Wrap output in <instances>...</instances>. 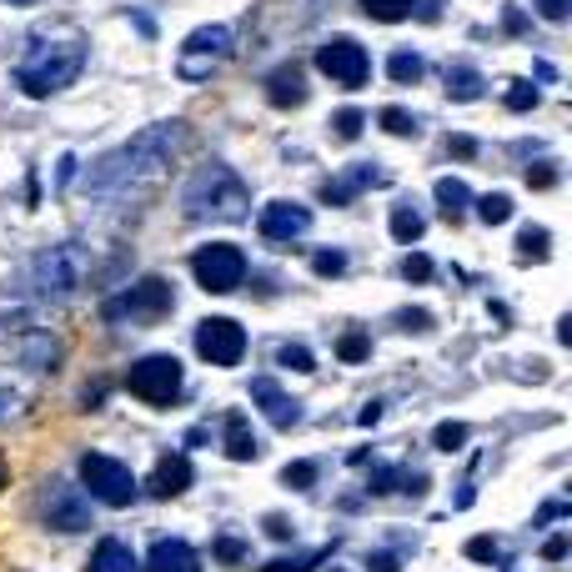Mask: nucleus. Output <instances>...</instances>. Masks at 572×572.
Listing matches in <instances>:
<instances>
[{
  "mask_svg": "<svg viewBox=\"0 0 572 572\" xmlns=\"http://www.w3.org/2000/svg\"><path fill=\"white\" fill-rule=\"evenodd\" d=\"M181 136L186 126L181 121H161V126H146L141 136H131L126 146L106 151L91 171H86V191L91 196H131V191H151L171 156L181 151Z\"/></svg>",
  "mask_w": 572,
  "mask_h": 572,
  "instance_id": "1",
  "label": "nucleus"
},
{
  "mask_svg": "<svg viewBox=\"0 0 572 572\" xmlns=\"http://www.w3.org/2000/svg\"><path fill=\"white\" fill-rule=\"evenodd\" d=\"M181 211H186V221H201V226L241 221L251 211V191L226 161H206V166L191 171V181L181 191Z\"/></svg>",
  "mask_w": 572,
  "mask_h": 572,
  "instance_id": "2",
  "label": "nucleus"
},
{
  "mask_svg": "<svg viewBox=\"0 0 572 572\" xmlns=\"http://www.w3.org/2000/svg\"><path fill=\"white\" fill-rule=\"evenodd\" d=\"M81 66H86V46L81 41H71V46H36L26 61H21V71H16V81H21V91L26 96H56V91H66L76 76H81Z\"/></svg>",
  "mask_w": 572,
  "mask_h": 572,
  "instance_id": "3",
  "label": "nucleus"
},
{
  "mask_svg": "<svg viewBox=\"0 0 572 572\" xmlns=\"http://www.w3.org/2000/svg\"><path fill=\"white\" fill-rule=\"evenodd\" d=\"M31 292L36 297H46V302H61V297H71L76 286H81V276H86V251L76 246V241H61V246H46L36 261H31Z\"/></svg>",
  "mask_w": 572,
  "mask_h": 572,
  "instance_id": "4",
  "label": "nucleus"
},
{
  "mask_svg": "<svg viewBox=\"0 0 572 572\" xmlns=\"http://www.w3.org/2000/svg\"><path fill=\"white\" fill-rule=\"evenodd\" d=\"M126 392L141 397V402H151V407H171V402L186 397V367H181L171 352H151V357L131 362Z\"/></svg>",
  "mask_w": 572,
  "mask_h": 572,
  "instance_id": "5",
  "label": "nucleus"
},
{
  "mask_svg": "<svg viewBox=\"0 0 572 572\" xmlns=\"http://www.w3.org/2000/svg\"><path fill=\"white\" fill-rule=\"evenodd\" d=\"M171 307H176V286L166 276H141L106 302V317L111 322H161V317H171Z\"/></svg>",
  "mask_w": 572,
  "mask_h": 572,
  "instance_id": "6",
  "label": "nucleus"
},
{
  "mask_svg": "<svg viewBox=\"0 0 572 572\" xmlns=\"http://www.w3.org/2000/svg\"><path fill=\"white\" fill-rule=\"evenodd\" d=\"M191 276H196L201 292L226 297V292H236V286L246 281V251L231 246V241H206V246L191 251Z\"/></svg>",
  "mask_w": 572,
  "mask_h": 572,
  "instance_id": "7",
  "label": "nucleus"
},
{
  "mask_svg": "<svg viewBox=\"0 0 572 572\" xmlns=\"http://www.w3.org/2000/svg\"><path fill=\"white\" fill-rule=\"evenodd\" d=\"M81 482H86V492H91L96 502H106V507H131V502L141 497V482L131 477V467L116 462V457H106V452H86V457H81Z\"/></svg>",
  "mask_w": 572,
  "mask_h": 572,
  "instance_id": "8",
  "label": "nucleus"
},
{
  "mask_svg": "<svg viewBox=\"0 0 572 572\" xmlns=\"http://www.w3.org/2000/svg\"><path fill=\"white\" fill-rule=\"evenodd\" d=\"M317 66H322L327 81H337V86H347V91H357V86L372 81V56H367V46L352 41V36H332V41L317 51Z\"/></svg>",
  "mask_w": 572,
  "mask_h": 572,
  "instance_id": "9",
  "label": "nucleus"
},
{
  "mask_svg": "<svg viewBox=\"0 0 572 572\" xmlns=\"http://www.w3.org/2000/svg\"><path fill=\"white\" fill-rule=\"evenodd\" d=\"M196 357L211 367H236L246 357V327L231 317H206L196 327Z\"/></svg>",
  "mask_w": 572,
  "mask_h": 572,
  "instance_id": "10",
  "label": "nucleus"
},
{
  "mask_svg": "<svg viewBox=\"0 0 572 572\" xmlns=\"http://www.w3.org/2000/svg\"><path fill=\"white\" fill-rule=\"evenodd\" d=\"M226 51H231V26H201V31H191L186 46H181V76L186 81H201Z\"/></svg>",
  "mask_w": 572,
  "mask_h": 572,
  "instance_id": "11",
  "label": "nucleus"
},
{
  "mask_svg": "<svg viewBox=\"0 0 572 572\" xmlns=\"http://www.w3.org/2000/svg\"><path fill=\"white\" fill-rule=\"evenodd\" d=\"M256 231H261L266 241H276V246L302 241V236L312 231V211H307L302 201H266L261 216H256Z\"/></svg>",
  "mask_w": 572,
  "mask_h": 572,
  "instance_id": "12",
  "label": "nucleus"
},
{
  "mask_svg": "<svg viewBox=\"0 0 572 572\" xmlns=\"http://www.w3.org/2000/svg\"><path fill=\"white\" fill-rule=\"evenodd\" d=\"M246 387H251V402H256V407L266 412V422H271V427L292 432V427L302 422V402H297L292 392H281V387H276L271 377H251Z\"/></svg>",
  "mask_w": 572,
  "mask_h": 572,
  "instance_id": "13",
  "label": "nucleus"
},
{
  "mask_svg": "<svg viewBox=\"0 0 572 572\" xmlns=\"http://www.w3.org/2000/svg\"><path fill=\"white\" fill-rule=\"evenodd\" d=\"M372 186H387V171L372 166V161H362V166H347L337 181H327V186H322V201L347 206L352 196H362V191H372Z\"/></svg>",
  "mask_w": 572,
  "mask_h": 572,
  "instance_id": "14",
  "label": "nucleus"
},
{
  "mask_svg": "<svg viewBox=\"0 0 572 572\" xmlns=\"http://www.w3.org/2000/svg\"><path fill=\"white\" fill-rule=\"evenodd\" d=\"M196 482V467H191V457H181V452H171V457H161L156 462V472H151V482H146V492L151 497H181L186 487Z\"/></svg>",
  "mask_w": 572,
  "mask_h": 572,
  "instance_id": "15",
  "label": "nucleus"
},
{
  "mask_svg": "<svg viewBox=\"0 0 572 572\" xmlns=\"http://www.w3.org/2000/svg\"><path fill=\"white\" fill-rule=\"evenodd\" d=\"M266 96H271V106H281V111H297V106L307 101V76H302V66H297V61L276 66V71L266 76Z\"/></svg>",
  "mask_w": 572,
  "mask_h": 572,
  "instance_id": "16",
  "label": "nucleus"
},
{
  "mask_svg": "<svg viewBox=\"0 0 572 572\" xmlns=\"http://www.w3.org/2000/svg\"><path fill=\"white\" fill-rule=\"evenodd\" d=\"M151 572H201V557L186 537H161L151 542V557H146Z\"/></svg>",
  "mask_w": 572,
  "mask_h": 572,
  "instance_id": "17",
  "label": "nucleus"
},
{
  "mask_svg": "<svg viewBox=\"0 0 572 572\" xmlns=\"http://www.w3.org/2000/svg\"><path fill=\"white\" fill-rule=\"evenodd\" d=\"M46 522L56 532H86L91 527V502H81L76 492H51L46 497Z\"/></svg>",
  "mask_w": 572,
  "mask_h": 572,
  "instance_id": "18",
  "label": "nucleus"
},
{
  "mask_svg": "<svg viewBox=\"0 0 572 572\" xmlns=\"http://www.w3.org/2000/svg\"><path fill=\"white\" fill-rule=\"evenodd\" d=\"M91 572H141V557L131 552V542L106 537V542H96V552H91Z\"/></svg>",
  "mask_w": 572,
  "mask_h": 572,
  "instance_id": "19",
  "label": "nucleus"
},
{
  "mask_svg": "<svg viewBox=\"0 0 572 572\" xmlns=\"http://www.w3.org/2000/svg\"><path fill=\"white\" fill-rule=\"evenodd\" d=\"M482 91H487V76L472 61H452L447 66V96L452 101H482Z\"/></svg>",
  "mask_w": 572,
  "mask_h": 572,
  "instance_id": "20",
  "label": "nucleus"
},
{
  "mask_svg": "<svg viewBox=\"0 0 572 572\" xmlns=\"http://www.w3.org/2000/svg\"><path fill=\"white\" fill-rule=\"evenodd\" d=\"M256 452H261V442H256L251 422H246L241 412H226V457H231V462H251Z\"/></svg>",
  "mask_w": 572,
  "mask_h": 572,
  "instance_id": "21",
  "label": "nucleus"
},
{
  "mask_svg": "<svg viewBox=\"0 0 572 572\" xmlns=\"http://www.w3.org/2000/svg\"><path fill=\"white\" fill-rule=\"evenodd\" d=\"M387 226H392V236H397V241H417V236L427 231V216H422V206H417L412 196H402V201L392 206Z\"/></svg>",
  "mask_w": 572,
  "mask_h": 572,
  "instance_id": "22",
  "label": "nucleus"
},
{
  "mask_svg": "<svg viewBox=\"0 0 572 572\" xmlns=\"http://www.w3.org/2000/svg\"><path fill=\"white\" fill-rule=\"evenodd\" d=\"M437 206H442V216H447V221H462V216H467V206H472V191H467V181H457V176H442V181H437Z\"/></svg>",
  "mask_w": 572,
  "mask_h": 572,
  "instance_id": "23",
  "label": "nucleus"
},
{
  "mask_svg": "<svg viewBox=\"0 0 572 572\" xmlns=\"http://www.w3.org/2000/svg\"><path fill=\"white\" fill-rule=\"evenodd\" d=\"M387 76H392L397 86H417V81L427 76V61H422L417 51H392V61H387Z\"/></svg>",
  "mask_w": 572,
  "mask_h": 572,
  "instance_id": "24",
  "label": "nucleus"
},
{
  "mask_svg": "<svg viewBox=\"0 0 572 572\" xmlns=\"http://www.w3.org/2000/svg\"><path fill=\"white\" fill-rule=\"evenodd\" d=\"M412 6H417V0H362V11H367L372 21H382V26L407 21V16H412Z\"/></svg>",
  "mask_w": 572,
  "mask_h": 572,
  "instance_id": "25",
  "label": "nucleus"
},
{
  "mask_svg": "<svg viewBox=\"0 0 572 572\" xmlns=\"http://www.w3.org/2000/svg\"><path fill=\"white\" fill-rule=\"evenodd\" d=\"M517 256L532 266V261H547L552 256V236L542 231V226H527L522 236H517Z\"/></svg>",
  "mask_w": 572,
  "mask_h": 572,
  "instance_id": "26",
  "label": "nucleus"
},
{
  "mask_svg": "<svg viewBox=\"0 0 572 572\" xmlns=\"http://www.w3.org/2000/svg\"><path fill=\"white\" fill-rule=\"evenodd\" d=\"M337 357H342L347 367H362V362H372V337H367V332H347V337L337 342Z\"/></svg>",
  "mask_w": 572,
  "mask_h": 572,
  "instance_id": "27",
  "label": "nucleus"
},
{
  "mask_svg": "<svg viewBox=\"0 0 572 572\" xmlns=\"http://www.w3.org/2000/svg\"><path fill=\"white\" fill-rule=\"evenodd\" d=\"M477 216H482L487 226H502V221L512 216V196H502V191H487V196H477Z\"/></svg>",
  "mask_w": 572,
  "mask_h": 572,
  "instance_id": "28",
  "label": "nucleus"
},
{
  "mask_svg": "<svg viewBox=\"0 0 572 572\" xmlns=\"http://www.w3.org/2000/svg\"><path fill=\"white\" fill-rule=\"evenodd\" d=\"M276 362L292 367V372H312V367H317L312 347H302V342H281V347H276Z\"/></svg>",
  "mask_w": 572,
  "mask_h": 572,
  "instance_id": "29",
  "label": "nucleus"
},
{
  "mask_svg": "<svg viewBox=\"0 0 572 572\" xmlns=\"http://www.w3.org/2000/svg\"><path fill=\"white\" fill-rule=\"evenodd\" d=\"M377 121H382V131H392V136H417V131H422V121H417L412 111H402V106H387Z\"/></svg>",
  "mask_w": 572,
  "mask_h": 572,
  "instance_id": "30",
  "label": "nucleus"
},
{
  "mask_svg": "<svg viewBox=\"0 0 572 572\" xmlns=\"http://www.w3.org/2000/svg\"><path fill=\"white\" fill-rule=\"evenodd\" d=\"M312 271H317V276H342V271H347V251H342V246H322V251L312 256Z\"/></svg>",
  "mask_w": 572,
  "mask_h": 572,
  "instance_id": "31",
  "label": "nucleus"
},
{
  "mask_svg": "<svg viewBox=\"0 0 572 572\" xmlns=\"http://www.w3.org/2000/svg\"><path fill=\"white\" fill-rule=\"evenodd\" d=\"M537 101H542V91H537L532 81H512V86H507V111H532Z\"/></svg>",
  "mask_w": 572,
  "mask_h": 572,
  "instance_id": "32",
  "label": "nucleus"
},
{
  "mask_svg": "<svg viewBox=\"0 0 572 572\" xmlns=\"http://www.w3.org/2000/svg\"><path fill=\"white\" fill-rule=\"evenodd\" d=\"M472 562H497L502 557V547H497V537H487V532H477V537H467V547H462Z\"/></svg>",
  "mask_w": 572,
  "mask_h": 572,
  "instance_id": "33",
  "label": "nucleus"
},
{
  "mask_svg": "<svg viewBox=\"0 0 572 572\" xmlns=\"http://www.w3.org/2000/svg\"><path fill=\"white\" fill-rule=\"evenodd\" d=\"M332 126H337V136H342V141H357V136H362V126H367V116H362L357 106H347V111H337V121H332Z\"/></svg>",
  "mask_w": 572,
  "mask_h": 572,
  "instance_id": "34",
  "label": "nucleus"
},
{
  "mask_svg": "<svg viewBox=\"0 0 572 572\" xmlns=\"http://www.w3.org/2000/svg\"><path fill=\"white\" fill-rule=\"evenodd\" d=\"M402 276L422 286V281H432V276H437V266H432V256H422V251H412V256L402 261Z\"/></svg>",
  "mask_w": 572,
  "mask_h": 572,
  "instance_id": "35",
  "label": "nucleus"
},
{
  "mask_svg": "<svg viewBox=\"0 0 572 572\" xmlns=\"http://www.w3.org/2000/svg\"><path fill=\"white\" fill-rule=\"evenodd\" d=\"M432 442H437L442 452H457V447L467 442V427H462V422H442V427L432 432Z\"/></svg>",
  "mask_w": 572,
  "mask_h": 572,
  "instance_id": "36",
  "label": "nucleus"
},
{
  "mask_svg": "<svg viewBox=\"0 0 572 572\" xmlns=\"http://www.w3.org/2000/svg\"><path fill=\"white\" fill-rule=\"evenodd\" d=\"M281 482L286 487H312L317 482V462H292V467L281 472Z\"/></svg>",
  "mask_w": 572,
  "mask_h": 572,
  "instance_id": "37",
  "label": "nucleus"
},
{
  "mask_svg": "<svg viewBox=\"0 0 572 572\" xmlns=\"http://www.w3.org/2000/svg\"><path fill=\"white\" fill-rule=\"evenodd\" d=\"M532 6H537V16L552 21V26H562V21L572 16V0H532Z\"/></svg>",
  "mask_w": 572,
  "mask_h": 572,
  "instance_id": "38",
  "label": "nucleus"
},
{
  "mask_svg": "<svg viewBox=\"0 0 572 572\" xmlns=\"http://www.w3.org/2000/svg\"><path fill=\"white\" fill-rule=\"evenodd\" d=\"M527 186H537V191H552V186H557V166H552V161H537V166H527Z\"/></svg>",
  "mask_w": 572,
  "mask_h": 572,
  "instance_id": "39",
  "label": "nucleus"
},
{
  "mask_svg": "<svg viewBox=\"0 0 572 572\" xmlns=\"http://www.w3.org/2000/svg\"><path fill=\"white\" fill-rule=\"evenodd\" d=\"M216 557H221V562H241V557H246V542H241L236 532H221V537H216Z\"/></svg>",
  "mask_w": 572,
  "mask_h": 572,
  "instance_id": "40",
  "label": "nucleus"
},
{
  "mask_svg": "<svg viewBox=\"0 0 572 572\" xmlns=\"http://www.w3.org/2000/svg\"><path fill=\"white\" fill-rule=\"evenodd\" d=\"M447 151L462 156V161H472V156H477V141H472V136H447Z\"/></svg>",
  "mask_w": 572,
  "mask_h": 572,
  "instance_id": "41",
  "label": "nucleus"
},
{
  "mask_svg": "<svg viewBox=\"0 0 572 572\" xmlns=\"http://www.w3.org/2000/svg\"><path fill=\"white\" fill-rule=\"evenodd\" d=\"M542 557H547V562H562V557H567V532H552L547 547H542Z\"/></svg>",
  "mask_w": 572,
  "mask_h": 572,
  "instance_id": "42",
  "label": "nucleus"
},
{
  "mask_svg": "<svg viewBox=\"0 0 572 572\" xmlns=\"http://www.w3.org/2000/svg\"><path fill=\"white\" fill-rule=\"evenodd\" d=\"M367 567H372V572H397L402 557H397V552H377V557H367Z\"/></svg>",
  "mask_w": 572,
  "mask_h": 572,
  "instance_id": "43",
  "label": "nucleus"
},
{
  "mask_svg": "<svg viewBox=\"0 0 572 572\" xmlns=\"http://www.w3.org/2000/svg\"><path fill=\"white\" fill-rule=\"evenodd\" d=\"M317 557H307V562H292V557H281V562H271V567H261V572H302V567H312Z\"/></svg>",
  "mask_w": 572,
  "mask_h": 572,
  "instance_id": "44",
  "label": "nucleus"
},
{
  "mask_svg": "<svg viewBox=\"0 0 572 572\" xmlns=\"http://www.w3.org/2000/svg\"><path fill=\"white\" fill-rule=\"evenodd\" d=\"M397 327H432V317H427V312H402Z\"/></svg>",
  "mask_w": 572,
  "mask_h": 572,
  "instance_id": "45",
  "label": "nucleus"
},
{
  "mask_svg": "<svg viewBox=\"0 0 572 572\" xmlns=\"http://www.w3.org/2000/svg\"><path fill=\"white\" fill-rule=\"evenodd\" d=\"M562 512H567V502H562V497H552V502L537 512V522H552V517H562Z\"/></svg>",
  "mask_w": 572,
  "mask_h": 572,
  "instance_id": "46",
  "label": "nucleus"
},
{
  "mask_svg": "<svg viewBox=\"0 0 572 572\" xmlns=\"http://www.w3.org/2000/svg\"><path fill=\"white\" fill-rule=\"evenodd\" d=\"M266 532H271V537H292V527H286V517H266Z\"/></svg>",
  "mask_w": 572,
  "mask_h": 572,
  "instance_id": "47",
  "label": "nucleus"
},
{
  "mask_svg": "<svg viewBox=\"0 0 572 572\" xmlns=\"http://www.w3.org/2000/svg\"><path fill=\"white\" fill-rule=\"evenodd\" d=\"M377 417H382V407H377V402H367V407H362V427H372Z\"/></svg>",
  "mask_w": 572,
  "mask_h": 572,
  "instance_id": "48",
  "label": "nucleus"
},
{
  "mask_svg": "<svg viewBox=\"0 0 572 572\" xmlns=\"http://www.w3.org/2000/svg\"><path fill=\"white\" fill-rule=\"evenodd\" d=\"M332 572H347V567H332Z\"/></svg>",
  "mask_w": 572,
  "mask_h": 572,
  "instance_id": "49",
  "label": "nucleus"
}]
</instances>
